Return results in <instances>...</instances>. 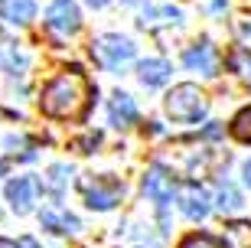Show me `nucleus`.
<instances>
[{
    "mask_svg": "<svg viewBox=\"0 0 251 248\" xmlns=\"http://www.w3.org/2000/svg\"><path fill=\"white\" fill-rule=\"evenodd\" d=\"M88 105H92V82H88V79H85L78 69L56 75V79H52V82L43 88V98H39V108H43V114H49V118H59V121H75V118H82Z\"/></svg>",
    "mask_w": 251,
    "mask_h": 248,
    "instance_id": "f257e3e1",
    "label": "nucleus"
},
{
    "mask_svg": "<svg viewBox=\"0 0 251 248\" xmlns=\"http://www.w3.org/2000/svg\"><path fill=\"white\" fill-rule=\"evenodd\" d=\"M205 111H209V98H205V92L193 82L176 85V88L167 95V114L173 121H179V124H193V121L205 118Z\"/></svg>",
    "mask_w": 251,
    "mask_h": 248,
    "instance_id": "f03ea898",
    "label": "nucleus"
},
{
    "mask_svg": "<svg viewBox=\"0 0 251 248\" xmlns=\"http://www.w3.org/2000/svg\"><path fill=\"white\" fill-rule=\"evenodd\" d=\"M92 55H95V62L101 65V69L121 72V69H127V65L134 62L137 46H134L127 36H121V33H104V36H98L92 43Z\"/></svg>",
    "mask_w": 251,
    "mask_h": 248,
    "instance_id": "7ed1b4c3",
    "label": "nucleus"
},
{
    "mask_svg": "<svg viewBox=\"0 0 251 248\" xmlns=\"http://www.w3.org/2000/svg\"><path fill=\"white\" fill-rule=\"evenodd\" d=\"M82 196H85V202H88L92 209L108 212V209H114V206L121 202L124 183H118V180H111V176H88V180H82Z\"/></svg>",
    "mask_w": 251,
    "mask_h": 248,
    "instance_id": "20e7f679",
    "label": "nucleus"
},
{
    "mask_svg": "<svg viewBox=\"0 0 251 248\" xmlns=\"http://www.w3.org/2000/svg\"><path fill=\"white\" fill-rule=\"evenodd\" d=\"M46 27L59 36H72L82 27V13H78V3L75 0H52L46 10Z\"/></svg>",
    "mask_w": 251,
    "mask_h": 248,
    "instance_id": "39448f33",
    "label": "nucleus"
},
{
    "mask_svg": "<svg viewBox=\"0 0 251 248\" xmlns=\"http://www.w3.org/2000/svg\"><path fill=\"white\" fill-rule=\"evenodd\" d=\"M183 65L189 72H199L205 79H212V75H219V49L209 39H202V43H196V46H189L183 53Z\"/></svg>",
    "mask_w": 251,
    "mask_h": 248,
    "instance_id": "423d86ee",
    "label": "nucleus"
},
{
    "mask_svg": "<svg viewBox=\"0 0 251 248\" xmlns=\"http://www.w3.org/2000/svg\"><path fill=\"white\" fill-rule=\"evenodd\" d=\"M176 199H179V212H183L186 219H193V222H202L205 216H209V209H212V206H209V202H212L209 193H205L199 183H193V180L179 186Z\"/></svg>",
    "mask_w": 251,
    "mask_h": 248,
    "instance_id": "0eeeda50",
    "label": "nucleus"
},
{
    "mask_svg": "<svg viewBox=\"0 0 251 248\" xmlns=\"http://www.w3.org/2000/svg\"><path fill=\"white\" fill-rule=\"evenodd\" d=\"M144 193L157 202L160 209L173 199V176L167 173V166H150L147 176H144Z\"/></svg>",
    "mask_w": 251,
    "mask_h": 248,
    "instance_id": "6e6552de",
    "label": "nucleus"
},
{
    "mask_svg": "<svg viewBox=\"0 0 251 248\" xmlns=\"http://www.w3.org/2000/svg\"><path fill=\"white\" fill-rule=\"evenodd\" d=\"M7 199L13 206V212H29L33 209V199H36V180L33 176H17L7 183Z\"/></svg>",
    "mask_w": 251,
    "mask_h": 248,
    "instance_id": "1a4fd4ad",
    "label": "nucleus"
},
{
    "mask_svg": "<svg viewBox=\"0 0 251 248\" xmlns=\"http://www.w3.org/2000/svg\"><path fill=\"white\" fill-rule=\"evenodd\" d=\"M108 121H111L114 128L137 124V105H134V98H130L127 92H114L111 105H108Z\"/></svg>",
    "mask_w": 251,
    "mask_h": 248,
    "instance_id": "9d476101",
    "label": "nucleus"
},
{
    "mask_svg": "<svg viewBox=\"0 0 251 248\" xmlns=\"http://www.w3.org/2000/svg\"><path fill=\"white\" fill-rule=\"evenodd\" d=\"M183 13H179L173 3H157V7H147L144 17H140V27L144 29H163V27H176Z\"/></svg>",
    "mask_w": 251,
    "mask_h": 248,
    "instance_id": "9b49d317",
    "label": "nucleus"
},
{
    "mask_svg": "<svg viewBox=\"0 0 251 248\" xmlns=\"http://www.w3.org/2000/svg\"><path fill=\"white\" fill-rule=\"evenodd\" d=\"M0 17L7 20V23L26 27L29 20L36 17V3L33 0H0Z\"/></svg>",
    "mask_w": 251,
    "mask_h": 248,
    "instance_id": "f8f14e48",
    "label": "nucleus"
},
{
    "mask_svg": "<svg viewBox=\"0 0 251 248\" xmlns=\"http://www.w3.org/2000/svg\"><path fill=\"white\" fill-rule=\"evenodd\" d=\"M43 229L56 232V235H75L82 225H78V219H75L72 212H65V209H46V212H43Z\"/></svg>",
    "mask_w": 251,
    "mask_h": 248,
    "instance_id": "ddd939ff",
    "label": "nucleus"
},
{
    "mask_svg": "<svg viewBox=\"0 0 251 248\" xmlns=\"http://www.w3.org/2000/svg\"><path fill=\"white\" fill-rule=\"evenodd\" d=\"M170 62L167 59H144L140 62V82L147 85V88H160V85L170 82Z\"/></svg>",
    "mask_w": 251,
    "mask_h": 248,
    "instance_id": "4468645a",
    "label": "nucleus"
},
{
    "mask_svg": "<svg viewBox=\"0 0 251 248\" xmlns=\"http://www.w3.org/2000/svg\"><path fill=\"white\" fill-rule=\"evenodd\" d=\"M69 180H72V170H69L65 164H52V166H49V173H46V180H43V186L49 190V196L62 199V193H65V186H69Z\"/></svg>",
    "mask_w": 251,
    "mask_h": 248,
    "instance_id": "2eb2a0df",
    "label": "nucleus"
},
{
    "mask_svg": "<svg viewBox=\"0 0 251 248\" xmlns=\"http://www.w3.org/2000/svg\"><path fill=\"white\" fill-rule=\"evenodd\" d=\"M242 206H245V202H242V193H238L228 180H225V183H219V190H215V209L228 216V212H238Z\"/></svg>",
    "mask_w": 251,
    "mask_h": 248,
    "instance_id": "dca6fc26",
    "label": "nucleus"
},
{
    "mask_svg": "<svg viewBox=\"0 0 251 248\" xmlns=\"http://www.w3.org/2000/svg\"><path fill=\"white\" fill-rule=\"evenodd\" d=\"M225 248H251V222H232L222 235Z\"/></svg>",
    "mask_w": 251,
    "mask_h": 248,
    "instance_id": "f3484780",
    "label": "nucleus"
},
{
    "mask_svg": "<svg viewBox=\"0 0 251 248\" xmlns=\"http://www.w3.org/2000/svg\"><path fill=\"white\" fill-rule=\"evenodd\" d=\"M232 134L242 140V144H251V108H245V111H238V114H235Z\"/></svg>",
    "mask_w": 251,
    "mask_h": 248,
    "instance_id": "a211bd4d",
    "label": "nucleus"
},
{
    "mask_svg": "<svg viewBox=\"0 0 251 248\" xmlns=\"http://www.w3.org/2000/svg\"><path fill=\"white\" fill-rule=\"evenodd\" d=\"M235 33H238V39H242L245 53H251V13H242V17L235 20Z\"/></svg>",
    "mask_w": 251,
    "mask_h": 248,
    "instance_id": "6ab92c4d",
    "label": "nucleus"
},
{
    "mask_svg": "<svg viewBox=\"0 0 251 248\" xmlns=\"http://www.w3.org/2000/svg\"><path fill=\"white\" fill-rule=\"evenodd\" d=\"M179 248H219V242H215L212 235H199V232H196V235H186Z\"/></svg>",
    "mask_w": 251,
    "mask_h": 248,
    "instance_id": "aec40b11",
    "label": "nucleus"
},
{
    "mask_svg": "<svg viewBox=\"0 0 251 248\" xmlns=\"http://www.w3.org/2000/svg\"><path fill=\"white\" fill-rule=\"evenodd\" d=\"M98 144H101V134H85V138L78 140L75 147L82 150V154H92V147H98Z\"/></svg>",
    "mask_w": 251,
    "mask_h": 248,
    "instance_id": "412c9836",
    "label": "nucleus"
},
{
    "mask_svg": "<svg viewBox=\"0 0 251 248\" xmlns=\"http://www.w3.org/2000/svg\"><path fill=\"white\" fill-rule=\"evenodd\" d=\"M209 10H212V13H219V10H225V0H209Z\"/></svg>",
    "mask_w": 251,
    "mask_h": 248,
    "instance_id": "4be33fe9",
    "label": "nucleus"
},
{
    "mask_svg": "<svg viewBox=\"0 0 251 248\" xmlns=\"http://www.w3.org/2000/svg\"><path fill=\"white\" fill-rule=\"evenodd\" d=\"M85 3H88V7H95V10H101V7H108L111 0H85Z\"/></svg>",
    "mask_w": 251,
    "mask_h": 248,
    "instance_id": "5701e85b",
    "label": "nucleus"
},
{
    "mask_svg": "<svg viewBox=\"0 0 251 248\" xmlns=\"http://www.w3.org/2000/svg\"><path fill=\"white\" fill-rule=\"evenodd\" d=\"M17 248H39V245H36L33 239H20V242H17Z\"/></svg>",
    "mask_w": 251,
    "mask_h": 248,
    "instance_id": "b1692460",
    "label": "nucleus"
},
{
    "mask_svg": "<svg viewBox=\"0 0 251 248\" xmlns=\"http://www.w3.org/2000/svg\"><path fill=\"white\" fill-rule=\"evenodd\" d=\"M245 183L251 186V160H248V164H245Z\"/></svg>",
    "mask_w": 251,
    "mask_h": 248,
    "instance_id": "393cba45",
    "label": "nucleus"
},
{
    "mask_svg": "<svg viewBox=\"0 0 251 248\" xmlns=\"http://www.w3.org/2000/svg\"><path fill=\"white\" fill-rule=\"evenodd\" d=\"M0 248H17V242H7V239H0Z\"/></svg>",
    "mask_w": 251,
    "mask_h": 248,
    "instance_id": "a878e982",
    "label": "nucleus"
},
{
    "mask_svg": "<svg viewBox=\"0 0 251 248\" xmlns=\"http://www.w3.org/2000/svg\"><path fill=\"white\" fill-rule=\"evenodd\" d=\"M3 173H7V164H3V160H0V176H3Z\"/></svg>",
    "mask_w": 251,
    "mask_h": 248,
    "instance_id": "bb28decb",
    "label": "nucleus"
},
{
    "mask_svg": "<svg viewBox=\"0 0 251 248\" xmlns=\"http://www.w3.org/2000/svg\"><path fill=\"white\" fill-rule=\"evenodd\" d=\"M124 3H127V7H134V3H140V0H124Z\"/></svg>",
    "mask_w": 251,
    "mask_h": 248,
    "instance_id": "cd10ccee",
    "label": "nucleus"
}]
</instances>
